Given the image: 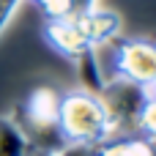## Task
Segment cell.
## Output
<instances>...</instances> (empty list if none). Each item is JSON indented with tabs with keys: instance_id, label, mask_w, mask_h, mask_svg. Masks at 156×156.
Masks as SVG:
<instances>
[{
	"instance_id": "6da1fadb",
	"label": "cell",
	"mask_w": 156,
	"mask_h": 156,
	"mask_svg": "<svg viewBox=\"0 0 156 156\" xmlns=\"http://www.w3.org/2000/svg\"><path fill=\"white\" fill-rule=\"evenodd\" d=\"M58 129L63 140L74 145H99L112 137V126L101 99L88 90H69L60 96Z\"/></svg>"
},
{
	"instance_id": "7a4b0ae2",
	"label": "cell",
	"mask_w": 156,
	"mask_h": 156,
	"mask_svg": "<svg viewBox=\"0 0 156 156\" xmlns=\"http://www.w3.org/2000/svg\"><path fill=\"white\" fill-rule=\"evenodd\" d=\"M99 99L107 110L112 137L137 134V118H140V110L148 99V90L143 85H134L121 77H107V85L99 93Z\"/></svg>"
},
{
	"instance_id": "3957f363",
	"label": "cell",
	"mask_w": 156,
	"mask_h": 156,
	"mask_svg": "<svg viewBox=\"0 0 156 156\" xmlns=\"http://www.w3.org/2000/svg\"><path fill=\"white\" fill-rule=\"evenodd\" d=\"M112 77L148 88L156 80V41L151 38H112Z\"/></svg>"
},
{
	"instance_id": "277c9868",
	"label": "cell",
	"mask_w": 156,
	"mask_h": 156,
	"mask_svg": "<svg viewBox=\"0 0 156 156\" xmlns=\"http://www.w3.org/2000/svg\"><path fill=\"white\" fill-rule=\"evenodd\" d=\"M44 38H47V44H49L55 52H60V55L69 58V60H77L80 55H85V52L93 49V47L85 41V36H82V30H80V25H77L74 16H66V19H47V25H44Z\"/></svg>"
},
{
	"instance_id": "5b68a950",
	"label": "cell",
	"mask_w": 156,
	"mask_h": 156,
	"mask_svg": "<svg viewBox=\"0 0 156 156\" xmlns=\"http://www.w3.org/2000/svg\"><path fill=\"white\" fill-rule=\"evenodd\" d=\"M74 19H77V25H80L85 41H88L93 49H99V47H104V44H110L112 38L121 36V16H118L115 11H107V8H99V5H96L93 11L80 14V16H74Z\"/></svg>"
},
{
	"instance_id": "8992f818",
	"label": "cell",
	"mask_w": 156,
	"mask_h": 156,
	"mask_svg": "<svg viewBox=\"0 0 156 156\" xmlns=\"http://www.w3.org/2000/svg\"><path fill=\"white\" fill-rule=\"evenodd\" d=\"M156 143L140 137V134H123V137H110L96 145L93 156H154Z\"/></svg>"
},
{
	"instance_id": "52a82bcc",
	"label": "cell",
	"mask_w": 156,
	"mask_h": 156,
	"mask_svg": "<svg viewBox=\"0 0 156 156\" xmlns=\"http://www.w3.org/2000/svg\"><path fill=\"white\" fill-rule=\"evenodd\" d=\"M71 63H74V69H77L80 85H82L80 90H88V93L99 96V93L104 90V85H107V74H104V69H101V63H99V58H96V49L80 55V58L71 60Z\"/></svg>"
},
{
	"instance_id": "ba28073f",
	"label": "cell",
	"mask_w": 156,
	"mask_h": 156,
	"mask_svg": "<svg viewBox=\"0 0 156 156\" xmlns=\"http://www.w3.org/2000/svg\"><path fill=\"white\" fill-rule=\"evenodd\" d=\"M0 156H30L25 134L8 115H0Z\"/></svg>"
},
{
	"instance_id": "9c48e42d",
	"label": "cell",
	"mask_w": 156,
	"mask_h": 156,
	"mask_svg": "<svg viewBox=\"0 0 156 156\" xmlns=\"http://www.w3.org/2000/svg\"><path fill=\"white\" fill-rule=\"evenodd\" d=\"M137 134L156 143V96H148L143 110H140V118H137Z\"/></svg>"
},
{
	"instance_id": "30bf717a",
	"label": "cell",
	"mask_w": 156,
	"mask_h": 156,
	"mask_svg": "<svg viewBox=\"0 0 156 156\" xmlns=\"http://www.w3.org/2000/svg\"><path fill=\"white\" fill-rule=\"evenodd\" d=\"M22 3H25V0H0V38H3V33H5V27L11 25V19L16 16V11H19Z\"/></svg>"
},
{
	"instance_id": "8fae6325",
	"label": "cell",
	"mask_w": 156,
	"mask_h": 156,
	"mask_svg": "<svg viewBox=\"0 0 156 156\" xmlns=\"http://www.w3.org/2000/svg\"><path fill=\"white\" fill-rule=\"evenodd\" d=\"M99 5V0H71V16H80V14H88Z\"/></svg>"
}]
</instances>
